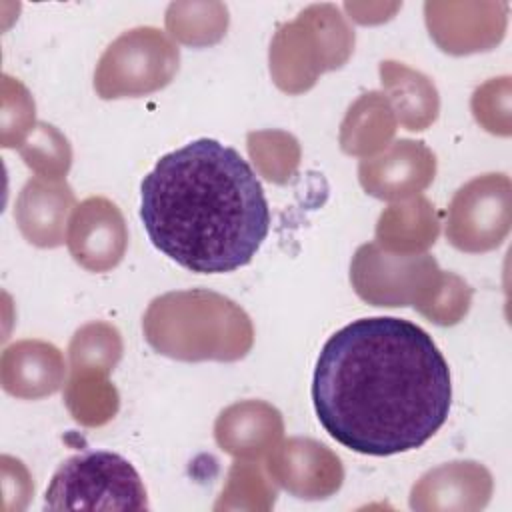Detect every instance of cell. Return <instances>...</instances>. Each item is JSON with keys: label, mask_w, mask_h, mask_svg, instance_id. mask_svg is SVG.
Listing matches in <instances>:
<instances>
[{"label": "cell", "mask_w": 512, "mask_h": 512, "mask_svg": "<svg viewBox=\"0 0 512 512\" xmlns=\"http://www.w3.org/2000/svg\"><path fill=\"white\" fill-rule=\"evenodd\" d=\"M74 206V192L64 180L30 178L14 208V220L30 244L54 248L64 242L66 216Z\"/></svg>", "instance_id": "7c38bea8"}, {"label": "cell", "mask_w": 512, "mask_h": 512, "mask_svg": "<svg viewBox=\"0 0 512 512\" xmlns=\"http://www.w3.org/2000/svg\"><path fill=\"white\" fill-rule=\"evenodd\" d=\"M64 358L48 342L22 340L2 354V386L18 398H42L60 390L64 382Z\"/></svg>", "instance_id": "4fadbf2b"}, {"label": "cell", "mask_w": 512, "mask_h": 512, "mask_svg": "<svg viewBox=\"0 0 512 512\" xmlns=\"http://www.w3.org/2000/svg\"><path fill=\"white\" fill-rule=\"evenodd\" d=\"M268 474L280 488L302 500H324L344 480L340 458L310 438H290L272 448Z\"/></svg>", "instance_id": "ba28073f"}, {"label": "cell", "mask_w": 512, "mask_h": 512, "mask_svg": "<svg viewBox=\"0 0 512 512\" xmlns=\"http://www.w3.org/2000/svg\"><path fill=\"white\" fill-rule=\"evenodd\" d=\"M312 402L322 428L344 448L366 456L410 452L448 418L450 368L418 324L358 318L322 346Z\"/></svg>", "instance_id": "6da1fadb"}, {"label": "cell", "mask_w": 512, "mask_h": 512, "mask_svg": "<svg viewBox=\"0 0 512 512\" xmlns=\"http://www.w3.org/2000/svg\"><path fill=\"white\" fill-rule=\"evenodd\" d=\"M128 232L118 206L102 196L80 202L70 218L66 244L72 258L86 270L114 268L126 250Z\"/></svg>", "instance_id": "9c48e42d"}, {"label": "cell", "mask_w": 512, "mask_h": 512, "mask_svg": "<svg viewBox=\"0 0 512 512\" xmlns=\"http://www.w3.org/2000/svg\"><path fill=\"white\" fill-rule=\"evenodd\" d=\"M46 510H146L148 494L136 468L120 454L88 450L66 458L54 472Z\"/></svg>", "instance_id": "5b68a950"}, {"label": "cell", "mask_w": 512, "mask_h": 512, "mask_svg": "<svg viewBox=\"0 0 512 512\" xmlns=\"http://www.w3.org/2000/svg\"><path fill=\"white\" fill-rule=\"evenodd\" d=\"M510 230V178L484 174L454 194L448 206L446 238L462 252H488Z\"/></svg>", "instance_id": "52a82bcc"}, {"label": "cell", "mask_w": 512, "mask_h": 512, "mask_svg": "<svg viewBox=\"0 0 512 512\" xmlns=\"http://www.w3.org/2000/svg\"><path fill=\"white\" fill-rule=\"evenodd\" d=\"M140 220L164 256L196 274L246 266L270 230V208L250 164L200 138L164 154L140 184Z\"/></svg>", "instance_id": "7a4b0ae2"}, {"label": "cell", "mask_w": 512, "mask_h": 512, "mask_svg": "<svg viewBox=\"0 0 512 512\" xmlns=\"http://www.w3.org/2000/svg\"><path fill=\"white\" fill-rule=\"evenodd\" d=\"M122 356L120 334L114 326L104 322L86 324L70 342L72 372L98 370L108 374Z\"/></svg>", "instance_id": "d6986e66"}, {"label": "cell", "mask_w": 512, "mask_h": 512, "mask_svg": "<svg viewBox=\"0 0 512 512\" xmlns=\"http://www.w3.org/2000/svg\"><path fill=\"white\" fill-rule=\"evenodd\" d=\"M434 206L428 200L416 198L406 206H390L382 212L376 228L378 244H384L390 250H424L434 244L438 236V222L430 220L416 224L418 220L432 214Z\"/></svg>", "instance_id": "2e32d148"}, {"label": "cell", "mask_w": 512, "mask_h": 512, "mask_svg": "<svg viewBox=\"0 0 512 512\" xmlns=\"http://www.w3.org/2000/svg\"><path fill=\"white\" fill-rule=\"evenodd\" d=\"M146 342L184 362L244 358L254 342L248 314L212 290H180L154 298L144 314Z\"/></svg>", "instance_id": "3957f363"}, {"label": "cell", "mask_w": 512, "mask_h": 512, "mask_svg": "<svg viewBox=\"0 0 512 512\" xmlns=\"http://www.w3.org/2000/svg\"><path fill=\"white\" fill-rule=\"evenodd\" d=\"M388 102L378 92L364 94L348 112L342 124V148L348 154H370L390 140L386 132L376 128L396 130Z\"/></svg>", "instance_id": "e0dca14e"}, {"label": "cell", "mask_w": 512, "mask_h": 512, "mask_svg": "<svg viewBox=\"0 0 512 512\" xmlns=\"http://www.w3.org/2000/svg\"><path fill=\"white\" fill-rule=\"evenodd\" d=\"M178 62V46L162 30L134 28L106 48L94 72V88L104 100L150 94L172 82Z\"/></svg>", "instance_id": "8992f818"}, {"label": "cell", "mask_w": 512, "mask_h": 512, "mask_svg": "<svg viewBox=\"0 0 512 512\" xmlns=\"http://www.w3.org/2000/svg\"><path fill=\"white\" fill-rule=\"evenodd\" d=\"M104 376L98 370L72 372L66 404L74 418L86 426H100L116 414L118 394Z\"/></svg>", "instance_id": "ac0fdd59"}, {"label": "cell", "mask_w": 512, "mask_h": 512, "mask_svg": "<svg viewBox=\"0 0 512 512\" xmlns=\"http://www.w3.org/2000/svg\"><path fill=\"white\" fill-rule=\"evenodd\" d=\"M382 84H386L394 96V104L398 108L400 122L408 130H424L430 122H434L438 112V98L434 86L418 72H412L396 62H382L380 66Z\"/></svg>", "instance_id": "9a60e30c"}, {"label": "cell", "mask_w": 512, "mask_h": 512, "mask_svg": "<svg viewBox=\"0 0 512 512\" xmlns=\"http://www.w3.org/2000/svg\"><path fill=\"white\" fill-rule=\"evenodd\" d=\"M214 436L224 452L242 460H254L282 436V418L270 404L240 402L218 416Z\"/></svg>", "instance_id": "5bb4252c"}, {"label": "cell", "mask_w": 512, "mask_h": 512, "mask_svg": "<svg viewBox=\"0 0 512 512\" xmlns=\"http://www.w3.org/2000/svg\"><path fill=\"white\" fill-rule=\"evenodd\" d=\"M492 496V476L478 462H450L428 470L410 492L412 510H482Z\"/></svg>", "instance_id": "8fae6325"}, {"label": "cell", "mask_w": 512, "mask_h": 512, "mask_svg": "<svg viewBox=\"0 0 512 512\" xmlns=\"http://www.w3.org/2000/svg\"><path fill=\"white\" fill-rule=\"evenodd\" d=\"M436 172L434 154L414 140H398L384 154L360 162L364 190L382 200H398L424 190Z\"/></svg>", "instance_id": "30bf717a"}, {"label": "cell", "mask_w": 512, "mask_h": 512, "mask_svg": "<svg viewBox=\"0 0 512 512\" xmlns=\"http://www.w3.org/2000/svg\"><path fill=\"white\" fill-rule=\"evenodd\" d=\"M356 294L374 306H414L436 324H456L470 306L472 290L444 274L430 254H388L378 242L356 250L350 264Z\"/></svg>", "instance_id": "277c9868"}, {"label": "cell", "mask_w": 512, "mask_h": 512, "mask_svg": "<svg viewBox=\"0 0 512 512\" xmlns=\"http://www.w3.org/2000/svg\"><path fill=\"white\" fill-rule=\"evenodd\" d=\"M276 502V490L268 484L262 472L250 462H236L228 474L226 488L220 500L214 504L222 508H248V510H270Z\"/></svg>", "instance_id": "ffe728a7"}]
</instances>
